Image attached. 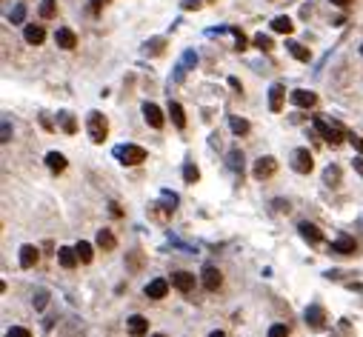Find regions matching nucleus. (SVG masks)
Here are the masks:
<instances>
[{
    "label": "nucleus",
    "mask_w": 363,
    "mask_h": 337,
    "mask_svg": "<svg viewBox=\"0 0 363 337\" xmlns=\"http://www.w3.org/2000/svg\"><path fill=\"white\" fill-rule=\"evenodd\" d=\"M86 129H89V137H92V143H103V140H106V135H109V120L103 118L100 112H89Z\"/></svg>",
    "instance_id": "nucleus-1"
},
{
    "label": "nucleus",
    "mask_w": 363,
    "mask_h": 337,
    "mask_svg": "<svg viewBox=\"0 0 363 337\" xmlns=\"http://www.w3.org/2000/svg\"><path fill=\"white\" fill-rule=\"evenodd\" d=\"M314 132L323 137L329 146H340L343 143V129H340V123H326V120H314Z\"/></svg>",
    "instance_id": "nucleus-2"
},
{
    "label": "nucleus",
    "mask_w": 363,
    "mask_h": 337,
    "mask_svg": "<svg viewBox=\"0 0 363 337\" xmlns=\"http://www.w3.org/2000/svg\"><path fill=\"white\" fill-rule=\"evenodd\" d=\"M115 157L123 163V166H137V163H143V160H146V149L126 143V146H117V149H115Z\"/></svg>",
    "instance_id": "nucleus-3"
},
{
    "label": "nucleus",
    "mask_w": 363,
    "mask_h": 337,
    "mask_svg": "<svg viewBox=\"0 0 363 337\" xmlns=\"http://www.w3.org/2000/svg\"><path fill=\"white\" fill-rule=\"evenodd\" d=\"M292 168L300 171V174H309L314 168L312 152H309V149H295V152H292Z\"/></svg>",
    "instance_id": "nucleus-4"
},
{
    "label": "nucleus",
    "mask_w": 363,
    "mask_h": 337,
    "mask_svg": "<svg viewBox=\"0 0 363 337\" xmlns=\"http://www.w3.org/2000/svg\"><path fill=\"white\" fill-rule=\"evenodd\" d=\"M275 171H278V160H275V157H269V154H266V157H260V160L255 163V168H252V174H255L258 180H263V177H272Z\"/></svg>",
    "instance_id": "nucleus-5"
},
{
    "label": "nucleus",
    "mask_w": 363,
    "mask_h": 337,
    "mask_svg": "<svg viewBox=\"0 0 363 337\" xmlns=\"http://www.w3.org/2000/svg\"><path fill=\"white\" fill-rule=\"evenodd\" d=\"M306 326L309 329H314V332H320L323 326H326V312H323V306H309L306 309Z\"/></svg>",
    "instance_id": "nucleus-6"
},
{
    "label": "nucleus",
    "mask_w": 363,
    "mask_h": 337,
    "mask_svg": "<svg viewBox=\"0 0 363 337\" xmlns=\"http://www.w3.org/2000/svg\"><path fill=\"white\" fill-rule=\"evenodd\" d=\"M172 286L178 289V291H192L195 289V274H189V271H175L172 274Z\"/></svg>",
    "instance_id": "nucleus-7"
},
{
    "label": "nucleus",
    "mask_w": 363,
    "mask_h": 337,
    "mask_svg": "<svg viewBox=\"0 0 363 337\" xmlns=\"http://www.w3.org/2000/svg\"><path fill=\"white\" fill-rule=\"evenodd\" d=\"M54 43H57L60 49L72 51L75 46H78V37H75V32H72V29H66V26H63V29H57V32H54Z\"/></svg>",
    "instance_id": "nucleus-8"
},
{
    "label": "nucleus",
    "mask_w": 363,
    "mask_h": 337,
    "mask_svg": "<svg viewBox=\"0 0 363 337\" xmlns=\"http://www.w3.org/2000/svg\"><path fill=\"white\" fill-rule=\"evenodd\" d=\"M143 118H146V123L152 129H160V126H163V112H160L155 103H143Z\"/></svg>",
    "instance_id": "nucleus-9"
},
{
    "label": "nucleus",
    "mask_w": 363,
    "mask_h": 337,
    "mask_svg": "<svg viewBox=\"0 0 363 337\" xmlns=\"http://www.w3.org/2000/svg\"><path fill=\"white\" fill-rule=\"evenodd\" d=\"M126 326H129V335L132 337H143L149 332V320L143 314H132V317L126 320Z\"/></svg>",
    "instance_id": "nucleus-10"
},
{
    "label": "nucleus",
    "mask_w": 363,
    "mask_h": 337,
    "mask_svg": "<svg viewBox=\"0 0 363 337\" xmlns=\"http://www.w3.org/2000/svg\"><path fill=\"white\" fill-rule=\"evenodd\" d=\"M292 103H295V106H303V109H312L314 103H317V95H314V92H306V89H295V92H292Z\"/></svg>",
    "instance_id": "nucleus-11"
},
{
    "label": "nucleus",
    "mask_w": 363,
    "mask_h": 337,
    "mask_svg": "<svg viewBox=\"0 0 363 337\" xmlns=\"http://www.w3.org/2000/svg\"><path fill=\"white\" fill-rule=\"evenodd\" d=\"M297 229H300V237H303L306 243H320V240H323V232H320L314 223H306V220H303Z\"/></svg>",
    "instance_id": "nucleus-12"
},
{
    "label": "nucleus",
    "mask_w": 363,
    "mask_h": 337,
    "mask_svg": "<svg viewBox=\"0 0 363 337\" xmlns=\"http://www.w3.org/2000/svg\"><path fill=\"white\" fill-rule=\"evenodd\" d=\"M355 249H358V246H355V240H352V237H346V235L337 237V240L329 246L332 254H355Z\"/></svg>",
    "instance_id": "nucleus-13"
},
{
    "label": "nucleus",
    "mask_w": 363,
    "mask_h": 337,
    "mask_svg": "<svg viewBox=\"0 0 363 337\" xmlns=\"http://www.w3.org/2000/svg\"><path fill=\"white\" fill-rule=\"evenodd\" d=\"M220 283H223L220 271H217L215 266H206V269H203V286L209 289V291H217V289H220Z\"/></svg>",
    "instance_id": "nucleus-14"
},
{
    "label": "nucleus",
    "mask_w": 363,
    "mask_h": 337,
    "mask_svg": "<svg viewBox=\"0 0 363 337\" xmlns=\"http://www.w3.org/2000/svg\"><path fill=\"white\" fill-rule=\"evenodd\" d=\"M283 97H286V89H283L281 83H275L272 89H269V109H272V112H281Z\"/></svg>",
    "instance_id": "nucleus-15"
},
{
    "label": "nucleus",
    "mask_w": 363,
    "mask_h": 337,
    "mask_svg": "<svg viewBox=\"0 0 363 337\" xmlns=\"http://www.w3.org/2000/svg\"><path fill=\"white\" fill-rule=\"evenodd\" d=\"M23 37H26V43L40 46V43H43V37H46V32H43V26H40V23H29V26H26V32H23Z\"/></svg>",
    "instance_id": "nucleus-16"
},
{
    "label": "nucleus",
    "mask_w": 363,
    "mask_h": 337,
    "mask_svg": "<svg viewBox=\"0 0 363 337\" xmlns=\"http://www.w3.org/2000/svg\"><path fill=\"white\" fill-rule=\"evenodd\" d=\"M166 291H169V283H166L163 277H157V280H152V283L146 286V297L160 300V297H166Z\"/></svg>",
    "instance_id": "nucleus-17"
},
{
    "label": "nucleus",
    "mask_w": 363,
    "mask_h": 337,
    "mask_svg": "<svg viewBox=\"0 0 363 337\" xmlns=\"http://www.w3.org/2000/svg\"><path fill=\"white\" fill-rule=\"evenodd\" d=\"M37 257H40V252H37L34 246H29V243L20 246V266H23V269H32L34 263H37Z\"/></svg>",
    "instance_id": "nucleus-18"
},
{
    "label": "nucleus",
    "mask_w": 363,
    "mask_h": 337,
    "mask_svg": "<svg viewBox=\"0 0 363 337\" xmlns=\"http://www.w3.org/2000/svg\"><path fill=\"white\" fill-rule=\"evenodd\" d=\"M57 260H60V266H63V269H75V263H78L80 257H78V252H75V249L60 246V249H57Z\"/></svg>",
    "instance_id": "nucleus-19"
},
{
    "label": "nucleus",
    "mask_w": 363,
    "mask_h": 337,
    "mask_svg": "<svg viewBox=\"0 0 363 337\" xmlns=\"http://www.w3.org/2000/svg\"><path fill=\"white\" fill-rule=\"evenodd\" d=\"M286 49L292 51V57H295V60H300V63H309V57H312V54H309V49H306L303 43H297V40H286Z\"/></svg>",
    "instance_id": "nucleus-20"
},
{
    "label": "nucleus",
    "mask_w": 363,
    "mask_h": 337,
    "mask_svg": "<svg viewBox=\"0 0 363 337\" xmlns=\"http://www.w3.org/2000/svg\"><path fill=\"white\" fill-rule=\"evenodd\" d=\"M98 246L103 249V252H112V249L117 246V237L112 235L109 229H100V232H98Z\"/></svg>",
    "instance_id": "nucleus-21"
},
{
    "label": "nucleus",
    "mask_w": 363,
    "mask_h": 337,
    "mask_svg": "<svg viewBox=\"0 0 363 337\" xmlns=\"http://www.w3.org/2000/svg\"><path fill=\"white\" fill-rule=\"evenodd\" d=\"M169 115H172V123L178 126V129H183L186 126V115H183V106L175 100H169Z\"/></svg>",
    "instance_id": "nucleus-22"
},
{
    "label": "nucleus",
    "mask_w": 363,
    "mask_h": 337,
    "mask_svg": "<svg viewBox=\"0 0 363 337\" xmlns=\"http://www.w3.org/2000/svg\"><path fill=\"white\" fill-rule=\"evenodd\" d=\"M46 166H49L52 171H63V168H66V157L60 152H49L46 154Z\"/></svg>",
    "instance_id": "nucleus-23"
},
{
    "label": "nucleus",
    "mask_w": 363,
    "mask_h": 337,
    "mask_svg": "<svg viewBox=\"0 0 363 337\" xmlns=\"http://www.w3.org/2000/svg\"><path fill=\"white\" fill-rule=\"evenodd\" d=\"M272 29H275V32H281V34H292L295 23H292L286 15H281V17H275V20H272Z\"/></svg>",
    "instance_id": "nucleus-24"
},
{
    "label": "nucleus",
    "mask_w": 363,
    "mask_h": 337,
    "mask_svg": "<svg viewBox=\"0 0 363 337\" xmlns=\"http://www.w3.org/2000/svg\"><path fill=\"white\" fill-rule=\"evenodd\" d=\"M126 269L132 271V274H137V271L143 269V254H140V252H129V254H126Z\"/></svg>",
    "instance_id": "nucleus-25"
},
{
    "label": "nucleus",
    "mask_w": 363,
    "mask_h": 337,
    "mask_svg": "<svg viewBox=\"0 0 363 337\" xmlns=\"http://www.w3.org/2000/svg\"><path fill=\"white\" fill-rule=\"evenodd\" d=\"M183 180L189 186H195L200 180V168L195 166V163H186V166H183Z\"/></svg>",
    "instance_id": "nucleus-26"
},
{
    "label": "nucleus",
    "mask_w": 363,
    "mask_h": 337,
    "mask_svg": "<svg viewBox=\"0 0 363 337\" xmlns=\"http://www.w3.org/2000/svg\"><path fill=\"white\" fill-rule=\"evenodd\" d=\"M54 15H57V0H40V17L52 20Z\"/></svg>",
    "instance_id": "nucleus-27"
},
{
    "label": "nucleus",
    "mask_w": 363,
    "mask_h": 337,
    "mask_svg": "<svg viewBox=\"0 0 363 337\" xmlns=\"http://www.w3.org/2000/svg\"><path fill=\"white\" fill-rule=\"evenodd\" d=\"M75 252H78V257H80V263H92V257H95V252H92V246H89L86 240H80V243L75 246Z\"/></svg>",
    "instance_id": "nucleus-28"
},
{
    "label": "nucleus",
    "mask_w": 363,
    "mask_h": 337,
    "mask_svg": "<svg viewBox=\"0 0 363 337\" xmlns=\"http://www.w3.org/2000/svg\"><path fill=\"white\" fill-rule=\"evenodd\" d=\"M57 118H60V126H63V132H66V135H75V132H78V123H75V118H72L69 112H60Z\"/></svg>",
    "instance_id": "nucleus-29"
},
{
    "label": "nucleus",
    "mask_w": 363,
    "mask_h": 337,
    "mask_svg": "<svg viewBox=\"0 0 363 337\" xmlns=\"http://www.w3.org/2000/svg\"><path fill=\"white\" fill-rule=\"evenodd\" d=\"M323 183H326V186H337V183H340V168H337V166L326 168V171H323Z\"/></svg>",
    "instance_id": "nucleus-30"
},
{
    "label": "nucleus",
    "mask_w": 363,
    "mask_h": 337,
    "mask_svg": "<svg viewBox=\"0 0 363 337\" xmlns=\"http://www.w3.org/2000/svg\"><path fill=\"white\" fill-rule=\"evenodd\" d=\"M229 123H232V132H234V135H249V120H243V118H232Z\"/></svg>",
    "instance_id": "nucleus-31"
},
{
    "label": "nucleus",
    "mask_w": 363,
    "mask_h": 337,
    "mask_svg": "<svg viewBox=\"0 0 363 337\" xmlns=\"http://www.w3.org/2000/svg\"><path fill=\"white\" fill-rule=\"evenodd\" d=\"M229 166L234 168V171H243V154L237 152V149H232L229 152Z\"/></svg>",
    "instance_id": "nucleus-32"
},
{
    "label": "nucleus",
    "mask_w": 363,
    "mask_h": 337,
    "mask_svg": "<svg viewBox=\"0 0 363 337\" xmlns=\"http://www.w3.org/2000/svg\"><path fill=\"white\" fill-rule=\"evenodd\" d=\"M23 17H26V6L17 3L15 9H12V15H9V23H23Z\"/></svg>",
    "instance_id": "nucleus-33"
},
{
    "label": "nucleus",
    "mask_w": 363,
    "mask_h": 337,
    "mask_svg": "<svg viewBox=\"0 0 363 337\" xmlns=\"http://www.w3.org/2000/svg\"><path fill=\"white\" fill-rule=\"evenodd\" d=\"M255 46L260 51H269L272 49V37H269V34H255Z\"/></svg>",
    "instance_id": "nucleus-34"
},
{
    "label": "nucleus",
    "mask_w": 363,
    "mask_h": 337,
    "mask_svg": "<svg viewBox=\"0 0 363 337\" xmlns=\"http://www.w3.org/2000/svg\"><path fill=\"white\" fill-rule=\"evenodd\" d=\"M232 32H234V49H237V51H243V49L249 46L246 34H243V32H237V29H232Z\"/></svg>",
    "instance_id": "nucleus-35"
},
{
    "label": "nucleus",
    "mask_w": 363,
    "mask_h": 337,
    "mask_svg": "<svg viewBox=\"0 0 363 337\" xmlns=\"http://www.w3.org/2000/svg\"><path fill=\"white\" fill-rule=\"evenodd\" d=\"M146 51H149V54H157V51H163V37H155V40H149V43H146Z\"/></svg>",
    "instance_id": "nucleus-36"
},
{
    "label": "nucleus",
    "mask_w": 363,
    "mask_h": 337,
    "mask_svg": "<svg viewBox=\"0 0 363 337\" xmlns=\"http://www.w3.org/2000/svg\"><path fill=\"white\" fill-rule=\"evenodd\" d=\"M269 337H289V329H286L283 323H275V326L269 329Z\"/></svg>",
    "instance_id": "nucleus-37"
},
{
    "label": "nucleus",
    "mask_w": 363,
    "mask_h": 337,
    "mask_svg": "<svg viewBox=\"0 0 363 337\" xmlns=\"http://www.w3.org/2000/svg\"><path fill=\"white\" fill-rule=\"evenodd\" d=\"M6 337H32V332L23 329V326H12V329L6 332Z\"/></svg>",
    "instance_id": "nucleus-38"
},
{
    "label": "nucleus",
    "mask_w": 363,
    "mask_h": 337,
    "mask_svg": "<svg viewBox=\"0 0 363 337\" xmlns=\"http://www.w3.org/2000/svg\"><path fill=\"white\" fill-rule=\"evenodd\" d=\"M46 300H49V294H46V291H37V294H34V309H43Z\"/></svg>",
    "instance_id": "nucleus-39"
},
{
    "label": "nucleus",
    "mask_w": 363,
    "mask_h": 337,
    "mask_svg": "<svg viewBox=\"0 0 363 337\" xmlns=\"http://www.w3.org/2000/svg\"><path fill=\"white\" fill-rule=\"evenodd\" d=\"M183 63H186V66H195V63H198V54H195V51H186V54H183Z\"/></svg>",
    "instance_id": "nucleus-40"
},
{
    "label": "nucleus",
    "mask_w": 363,
    "mask_h": 337,
    "mask_svg": "<svg viewBox=\"0 0 363 337\" xmlns=\"http://www.w3.org/2000/svg\"><path fill=\"white\" fill-rule=\"evenodd\" d=\"M3 143H9L12 140V129H9V120H3V137H0Z\"/></svg>",
    "instance_id": "nucleus-41"
},
{
    "label": "nucleus",
    "mask_w": 363,
    "mask_h": 337,
    "mask_svg": "<svg viewBox=\"0 0 363 337\" xmlns=\"http://www.w3.org/2000/svg\"><path fill=\"white\" fill-rule=\"evenodd\" d=\"M349 140H352V146H355L358 152H363V137H361V135H352Z\"/></svg>",
    "instance_id": "nucleus-42"
},
{
    "label": "nucleus",
    "mask_w": 363,
    "mask_h": 337,
    "mask_svg": "<svg viewBox=\"0 0 363 337\" xmlns=\"http://www.w3.org/2000/svg\"><path fill=\"white\" fill-rule=\"evenodd\" d=\"M229 86L234 89V92H243V86H240V80H237V77H229Z\"/></svg>",
    "instance_id": "nucleus-43"
},
{
    "label": "nucleus",
    "mask_w": 363,
    "mask_h": 337,
    "mask_svg": "<svg viewBox=\"0 0 363 337\" xmlns=\"http://www.w3.org/2000/svg\"><path fill=\"white\" fill-rule=\"evenodd\" d=\"M352 163H355V171H358V174H363V157H355Z\"/></svg>",
    "instance_id": "nucleus-44"
},
{
    "label": "nucleus",
    "mask_w": 363,
    "mask_h": 337,
    "mask_svg": "<svg viewBox=\"0 0 363 337\" xmlns=\"http://www.w3.org/2000/svg\"><path fill=\"white\" fill-rule=\"evenodd\" d=\"M200 6V0H186V3H183V9H198Z\"/></svg>",
    "instance_id": "nucleus-45"
},
{
    "label": "nucleus",
    "mask_w": 363,
    "mask_h": 337,
    "mask_svg": "<svg viewBox=\"0 0 363 337\" xmlns=\"http://www.w3.org/2000/svg\"><path fill=\"white\" fill-rule=\"evenodd\" d=\"M103 3H106V0H95V3H92V12H100V6H103Z\"/></svg>",
    "instance_id": "nucleus-46"
},
{
    "label": "nucleus",
    "mask_w": 363,
    "mask_h": 337,
    "mask_svg": "<svg viewBox=\"0 0 363 337\" xmlns=\"http://www.w3.org/2000/svg\"><path fill=\"white\" fill-rule=\"evenodd\" d=\"M332 3H335V6H340V9H343V6H349V0H332Z\"/></svg>",
    "instance_id": "nucleus-47"
},
{
    "label": "nucleus",
    "mask_w": 363,
    "mask_h": 337,
    "mask_svg": "<svg viewBox=\"0 0 363 337\" xmlns=\"http://www.w3.org/2000/svg\"><path fill=\"white\" fill-rule=\"evenodd\" d=\"M209 337H223V332H212V335H209Z\"/></svg>",
    "instance_id": "nucleus-48"
},
{
    "label": "nucleus",
    "mask_w": 363,
    "mask_h": 337,
    "mask_svg": "<svg viewBox=\"0 0 363 337\" xmlns=\"http://www.w3.org/2000/svg\"><path fill=\"white\" fill-rule=\"evenodd\" d=\"M152 337H166V335H152Z\"/></svg>",
    "instance_id": "nucleus-49"
},
{
    "label": "nucleus",
    "mask_w": 363,
    "mask_h": 337,
    "mask_svg": "<svg viewBox=\"0 0 363 337\" xmlns=\"http://www.w3.org/2000/svg\"><path fill=\"white\" fill-rule=\"evenodd\" d=\"M361 54H363V46H361Z\"/></svg>",
    "instance_id": "nucleus-50"
}]
</instances>
